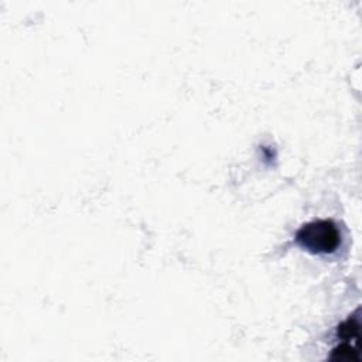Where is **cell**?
Listing matches in <instances>:
<instances>
[{"instance_id": "obj_1", "label": "cell", "mask_w": 362, "mask_h": 362, "mask_svg": "<svg viewBox=\"0 0 362 362\" xmlns=\"http://www.w3.org/2000/svg\"><path fill=\"white\" fill-rule=\"evenodd\" d=\"M296 242L311 253H334L341 242L337 225L329 219H317L304 223L296 232Z\"/></svg>"}, {"instance_id": "obj_2", "label": "cell", "mask_w": 362, "mask_h": 362, "mask_svg": "<svg viewBox=\"0 0 362 362\" xmlns=\"http://www.w3.org/2000/svg\"><path fill=\"white\" fill-rule=\"evenodd\" d=\"M358 328H359L358 318L356 317L348 318L338 327V337L344 339V342L351 344V341H356L358 338Z\"/></svg>"}]
</instances>
